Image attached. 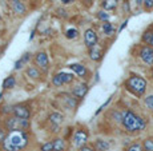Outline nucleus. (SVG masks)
Listing matches in <instances>:
<instances>
[{"label":"nucleus","mask_w":153,"mask_h":151,"mask_svg":"<svg viewBox=\"0 0 153 151\" xmlns=\"http://www.w3.org/2000/svg\"><path fill=\"white\" fill-rule=\"evenodd\" d=\"M29 137L24 130H13L10 131L3 142L4 151H20L28 144Z\"/></svg>","instance_id":"f257e3e1"},{"label":"nucleus","mask_w":153,"mask_h":151,"mask_svg":"<svg viewBox=\"0 0 153 151\" xmlns=\"http://www.w3.org/2000/svg\"><path fill=\"white\" fill-rule=\"evenodd\" d=\"M123 126L126 131L129 132H136L141 131V130L145 128V120L143 118H140L139 115H136L132 111H125L123 115Z\"/></svg>","instance_id":"f03ea898"},{"label":"nucleus","mask_w":153,"mask_h":151,"mask_svg":"<svg viewBox=\"0 0 153 151\" xmlns=\"http://www.w3.org/2000/svg\"><path fill=\"white\" fill-rule=\"evenodd\" d=\"M125 86L129 91H132V92L134 94V95L141 96L146 90V80L144 78H141V76L133 75L126 80Z\"/></svg>","instance_id":"7ed1b4c3"},{"label":"nucleus","mask_w":153,"mask_h":151,"mask_svg":"<svg viewBox=\"0 0 153 151\" xmlns=\"http://www.w3.org/2000/svg\"><path fill=\"white\" fill-rule=\"evenodd\" d=\"M4 126L7 130L10 131H13V130H27L29 128L31 123H29V119H22V118H17V116H10L5 119Z\"/></svg>","instance_id":"20e7f679"},{"label":"nucleus","mask_w":153,"mask_h":151,"mask_svg":"<svg viewBox=\"0 0 153 151\" xmlns=\"http://www.w3.org/2000/svg\"><path fill=\"white\" fill-rule=\"evenodd\" d=\"M140 58L148 66H153V47L152 46H143L140 50Z\"/></svg>","instance_id":"39448f33"},{"label":"nucleus","mask_w":153,"mask_h":151,"mask_svg":"<svg viewBox=\"0 0 153 151\" xmlns=\"http://www.w3.org/2000/svg\"><path fill=\"white\" fill-rule=\"evenodd\" d=\"M73 79H75V76H73L72 74L59 72V74H56V75L53 76V79H52V83H53L55 86H57V87H60V86H63V84L71 83Z\"/></svg>","instance_id":"423d86ee"},{"label":"nucleus","mask_w":153,"mask_h":151,"mask_svg":"<svg viewBox=\"0 0 153 151\" xmlns=\"http://www.w3.org/2000/svg\"><path fill=\"white\" fill-rule=\"evenodd\" d=\"M12 114L13 116H17V118H22V119H29L31 116V111L27 106L24 104H16L12 107Z\"/></svg>","instance_id":"0eeeda50"},{"label":"nucleus","mask_w":153,"mask_h":151,"mask_svg":"<svg viewBox=\"0 0 153 151\" xmlns=\"http://www.w3.org/2000/svg\"><path fill=\"white\" fill-rule=\"evenodd\" d=\"M84 40H85V44H87L88 48H93V47L97 44V40H99L97 34H96L95 29L88 28L84 34Z\"/></svg>","instance_id":"6e6552de"},{"label":"nucleus","mask_w":153,"mask_h":151,"mask_svg":"<svg viewBox=\"0 0 153 151\" xmlns=\"http://www.w3.org/2000/svg\"><path fill=\"white\" fill-rule=\"evenodd\" d=\"M87 140H88V132L85 131V130H79L75 134V137H73V143H75V146L79 147V149L85 146Z\"/></svg>","instance_id":"1a4fd4ad"},{"label":"nucleus","mask_w":153,"mask_h":151,"mask_svg":"<svg viewBox=\"0 0 153 151\" xmlns=\"http://www.w3.org/2000/svg\"><path fill=\"white\" fill-rule=\"evenodd\" d=\"M35 63L36 66H39L43 70H48L49 67V60H48V55L45 52H37L35 55Z\"/></svg>","instance_id":"9d476101"},{"label":"nucleus","mask_w":153,"mask_h":151,"mask_svg":"<svg viewBox=\"0 0 153 151\" xmlns=\"http://www.w3.org/2000/svg\"><path fill=\"white\" fill-rule=\"evenodd\" d=\"M87 92H88V86L85 84V83L77 84L72 90V95L75 96V98H77V99H81V98H84L85 95H87Z\"/></svg>","instance_id":"9b49d317"},{"label":"nucleus","mask_w":153,"mask_h":151,"mask_svg":"<svg viewBox=\"0 0 153 151\" xmlns=\"http://www.w3.org/2000/svg\"><path fill=\"white\" fill-rule=\"evenodd\" d=\"M11 7H12L13 12H16L17 15H24L27 8L23 4L22 0H11Z\"/></svg>","instance_id":"f8f14e48"},{"label":"nucleus","mask_w":153,"mask_h":151,"mask_svg":"<svg viewBox=\"0 0 153 151\" xmlns=\"http://www.w3.org/2000/svg\"><path fill=\"white\" fill-rule=\"evenodd\" d=\"M31 58H32V54H31V52H25V54H23V55H22V58H20L19 60H17L16 63H15V70H20V68H23V67H24L29 60H31Z\"/></svg>","instance_id":"ddd939ff"},{"label":"nucleus","mask_w":153,"mask_h":151,"mask_svg":"<svg viewBox=\"0 0 153 151\" xmlns=\"http://www.w3.org/2000/svg\"><path fill=\"white\" fill-rule=\"evenodd\" d=\"M69 68L72 71H75L76 74H77L79 76H81V78H85L87 76V68L83 66V64H77V63H73L69 66Z\"/></svg>","instance_id":"4468645a"},{"label":"nucleus","mask_w":153,"mask_h":151,"mask_svg":"<svg viewBox=\"0 0 153 151\" xmlns=\"http://www.w3.org/2000/svg\"><path fill=\"white\" fill-rule=\"evenodd\" d=\"M89 56H91V59H92V60H95V62L101 60V58H102V51H101V48H99L97 46H95L93 48H91Z\"/></svg>","instance_id":"2eb2a0df"},{"label":"nucleus","mask_w":153,"mask_h":151,"mask_svg":"<svg viewBox=\"0 0 153 151\" xmlns=\"http://www.w3.org/2000/svg\"><path fill=\"white\" fill-rule=\"evenodd\" d=\"M109 143L107 140H102V139H97L95 143V149L97 151H108L109 150Z\"/></svg>","instance_id":"dca6fc26"},{"label":"nucleus","mask_w":153,"mask_h":151,"mask_svg":"<svg viewBox=\"0 0 153 151\" xmlns=\"http://www.w3.org/2000/svg\"><path fill=\"white\" fill-rule=\"evenodd\" d=\"M119 2L120 0H104V2H102V8H104L105 11H112L117 7Z\"/></svg>","instance_id":"f3484780"},{"label":"nucleus","mask_w":153,"mask_h":151,"mask_svg":"<svg viewBox=\"0 0 153 151\" xmlns=\"http://www.w3.org/2000/svg\"><path fill=\"white\" fill-rule=\"evenodd\" d=\"M65 150V142L61 138H56L53 140V151H64Z\"/></svg>","instance_id":"a211bd4d"},{"label":"nucleus","mask_w":153,"mask_h":151,"mask_svg":"<svg viewBox=\"0 0 153 151\" xmlns=\"http://www.w3.org/2000/svg\"><path fill=\"white\" fill-rule=\"evenodd\" d=\"M49 120L55 124H59L64 120V115L60 114V112H52V114L49 115Z\"/></svg>","instance_id":"6ab92c4d"},{"label":"nucleus","mask_w":153,"mask_h":151,"mask_svg":"<svg viewBox=\"0 0 153 151\" xmlns=\"http://www.w3.org/2000/svg\"><path fill=\"white\" fill-rule=\"evenodd\" d=\"M15 84H16V80H15L13 76H8V78L4 79V82H3V88L4 90H10V88H13Z\"/></svg>","instance_id":"aec40b11"},{"label":"nucleus","mask_w":153,"mask_h":151,"mask_svg":"<svg viewBox=\"0 0 153 151\" xmlns=\"http://www.w3.org/2000/svg\"><path fill=\"white\" fill-rule=\"evenodd\" d=\"M25 74L32 79H39L40 78V71L37 68H35V67H29V68H27Z\"/></svg>","instance_id":"412c9836"},{"label":"nucleus","mask_w":153,"mask_h":151,"mask_svg":"<svg viewBox=\"0 0 153 151\" xmlns=\"http://www.w3.org/2000/svg\"><path fill=\"white\" fill-rule=\"evenodd\" d=\"M102 31H104L105 35H112L114 32V27L112 26V23L104 22V23H102Z\"/></svg>","instance_id":"4be33fe9"},{"label":"nucleus","mask_w":153,"mask_h":151,"mask_svg":"<svg viewBox=\"0 0 153 151\" xmlns=\"http://www.w3.org/2000/svg\"><path fill=\"white\" fill-rule=\"evenodd\" d=\"M144 151H153V138H146L143 143Z\"/></svg>","instance_id":"5701e85b"},{"label":"nucleus","mask_w":153,"mask_h":151,"mask_svg":"<svg viewBox=\"0 0 153 151\" xmlns=\"http://www.w3.org/2000/svg\"><path fill=\"white\" fill-rule=\"evenodd\" d=\"M152 38H153V31H152V29H148V31L144 32V35H143V41H144V43H146V44H151Z\"/></svg>","instance_id":"b1692460"},{"label":"nucleus","mask_w":153,"mask_h":151,"mask_svg":"<svg viewBox=\"0 0 153 151\" xmlns=\"http://www.w3.org/2000/svg\"><path fill=\"white\" fill-rule=\"evenodd\" d=\"M65 36H67V39H76L79 36V32L75 28H69V29H67Z\"/></svg>","instance_id":"393cba45"},{"label":"nucleus","mask_w":153,"mask_h":151,"mask_svg":"<svg viewBox=\"0 0 153 151\" xmlns=\"http://www.w3.org/2000/svg\"><path fill=\"white\" fill-rule=\"evenodd\" d=\"M145 106L149 108V110H152L153 111V95H149V96H146L145 98Z\"/></svg>","instance_id":"a878e982"},{"label":"nucleus","mask_w":153,"mask_h":151,"mask_svg":"<svg viewBox=\"0 0 153 151\" xmlns=\"http://www.w3.org/2000/svg\"><path fill=\"white\" fill-rule=\"evenodd\" d=\"M126 151H144V149L141 147V144L139 143H133V144H131V146L126 149Z\"/></svg>","instance_id":"bb28decb"},{"label":"nucleus","mask_w":153,"mask_h":151,"mask_svg":"<svg viewBox=\"0 0 153 151\" xmlns=\"http://www.w3.org/2000/svg\"><path fill=\"white\" fill-rule=\"evenodd\" d=\"M97 17L100 20H102V22H108V19H109V15H108L105 11H99L97 12Z\"/></svg>","instance_id":"cd10ccee"},{"label":"nucleus","mask_w":153,"mask_h":151,"mask_svg":"<svg viewBox=\"0 0 153 151\" xmlns=\"http://www.w3.org/2000/svg\"><path fill=\"white\" fill-rule=\"evenodd\" d=\"M42 151H53V140L52 142H47L45 144L42 146Z\"/></svg>","instance_id":"c85d7f7f"},{"label":"nucleus","mask_w":153,"mask_h":151,"mask_svg":"<svg viewBox=\"0 0 153 151\" xmlns=\"http://www.w3.org/2000/svg\"><path fill=\"white\" fill-rule=\"evenodd\" d=\"M144 7H145V10H152L153 8V0H144Z\"/></svg>","instance_id":"c756f323"},{"label":"nucleus","mask_w":153,"mask_h":151,"mask_svg":"<svg viewBox=\"0 0 153 151\" xmlns=\"http://www.w3.org/2000/svg\"><path fill=\"white\" fill-rule=\"evenodd\" d=\"M5 137H7V134H5V132H4V130H3V128H0V143H1V144H3V142H4Z\"/></svg>","instance_id":"7c9ffc66"},{"label":"nucleus","mask_w":153,"mask_h":151,"mask_svg":"<svg viewBox=\"0 0 153 151\" xmlns=\"http://www.w3.org/2000/svg\"><path fill=\"white\" fill-rule=\"evenodd\" d=\"M80 151H96V149H93V147H91V146H83L80 149Z\"/></svg>","instance_id":"2f4dec72"},{"label":"nucleus","mask_w":153,"mask_h":151,"mask_svg":"<svg viewBox=\"0 0 153 151\" xmlns=\"http://www.w3.org/2000/svg\"><path fill=\"white\" fill-rule=\"evenodd\" d=\"M72 2H75V0H61L63 4H69V3H72Z\"/></svg>","instance_id":"473e14b6"},{"label":"nucleus","mask_w":153,"mask_h":151,"mask_svg":"<svg viewBox=\"0 0 153 151\" xmlns=\"http://www.w3.org/2000/svg\"><path fill=\"white\" fill-rule=\"evenodd\" d=\"M134 2H136L137 5H143L144 4V0H134Z\"/></svg>","instance_id":"72a5a7b5"},{"label":"nucleus","mask_w":153,"mask_h":151,"mask_svg":"<svg viewBox=\"0 0 153 151\" xmlns=\"http://www.w3.org/2000/svg\"><path fill=\"white\" fill-rule=\"evenodd\" d=\"M126 23H128L126 20H125L124 23H123V26H121V28H120V31H121V29H124V27H126Z\"/></svg>","instance_id":"f704fd0d"},{"label":"nucleus","mask_w":153,"mask_h":151,"mask_svg":"<svg viewBox=\"0 0 153 151\" xmlns=\"http://www.w3.org/2000/svg\"><path fill=\"white\" fill-rule=\"evenodd\" d=\"M151 46L153 47V38H152V41H151Z\"/></svg>","instance_id":"c9c22d12"},{"label":"nucleus","mask_w":153,"mask_h":151,"mask_svg":"<svg viewBox=\"0 0 153 151\" xmlns=\"http://www.w3.org/2000/svg\"><path fill=\"white\" fill-rule=\"evenodd\" d=\"M152 76H153V67H152Z\"/></svg>","instance_id":"e433bc0d"},{"label":"nucleus","mask_w":153,"mask_h":151,"mask_svg":"<svg viewBox=\"0 0 153 151\" xmlns=\"http://www.w3.org/2000/svg\"><path fill=\"white\" fill-rule=\"evenodd\" d=\"M0 20H1V17H0Z\"/></svg>","instance_id":"4c0bfd02"}]
</instances>
